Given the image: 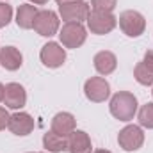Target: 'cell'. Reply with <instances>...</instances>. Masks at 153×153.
<instances>
[{
  "instance_id": "cell-26",
  "label": "cell",
  "mask_w": 153,
  "mask_h": 153,
  "mask_svg": "<svg viewBox=\"0 0 153 153\" xmlns=\"http://www.w3.org/2000/svg\"><path fill=\"white\" fill-rule=\"evenodd\" d=\"M32 4H38V5H43V4H46L48 0H30Z\"/></svg>"
},
{
  "instance_id": "cell-16",
  "label": "cell",
  "mask_w": 153,
  "mask_h": 153,
  "mask_svg": "<svg viewBox=\"0 0 153 153\" xmlns=\"http://www.w3.org/2000/svg\"><path fill=\"white\" fill-rule=\"evenodd\" d=\"M38 13L39 11L36 9V5H30V4L20 5L18 13H16V23H18V27H22V29H32Z\"/></svg>"
},
{
  "instance_id": "cell-2",
  "label": "cell",
  "mask_w": 153,
  "mask_h": 153,
  "mask_svg": "<svg viewBox=\"0 0 153 153\" xmlns=\"http://www.w3.org/2000/svg\"><path fill=\"white\" fill-rule=\"evenodd\" d=\"M119 27L128 38H139L146 29V20L139 11H123L119 14Z\"/></svg>"
},
{
  "instance_id": "cell-13",
  "label": "cell",
  "mask_w": 153,
  "mask_h": 153,
  "mask_svg": "<svg viewBox=\"0 0 153 153\" xmlns=\"http://www.w3.org/2000/svg\"><path fill=\"white\" fill-rule=\"evenodd\" d=\"M68 152L70 153H91L93 146H91V139L85 132L82 130H75L71 132V135L68 137Z\"/></svg>"
},
{
  "instance_id": "cell-3",
  "label": "cell",
  "mask_w": 153,
  "mask_h": 153,
  "mask_svg": "<svg viewBox=\"0 0 153 153\" xmlns=\"http://www.w3.org/2000/svg\"><path fill=\"white\" fill-rule=\"evenodd\" d=\"M117 18L112 13H102V11H91L87 16V27L93 34H109L111 30H114Z\"/></svg>"
},
{
  "instance_id": "cell-20",
  "label": "cell",
  "mask_w": 153,
  "mask_h": 153,
  "mask_svg": "<svg viewBox=\"0 0 153 153\" xmlns=\"http://www.w3.org/2000/svg\"><path fill=\"white\" fill-rule=\"evenodd\" d=\"M117 4V0H91L93 11H102V13H112Z\"/></svg>"
},
{
  "instance_id": "cell-10",
  "label": "cell",
  "mask_w": 153,
  "mask_h": 153,
  "mask_svg": "<svg viewBox=\"0 0 153 153\" xmlns=\"http://www.w3.org/2000/svg\"><path fill=\"white\" fill-rule=\"evenodd\" d=\"M7 128L14 134V135H29L34 130V119L32 116L27 112H16V114L9 116V123Z\"/></svg>"
},
{
  "instance_id": "cell-27",
  "label": "cell",
  "mask_w": 153,
  "mask_h": 153,
  "mask_svg": "<svg viewBox=\"0 0 153 153\" xmlns=\"http://www.w3.org/2000/svg\"><path fill=\"white\" fill-rule=\"evenodd\" d=\"M94 153H111V152H107V150H98V152H94Z\"/></svg>"
},
{
  "instance_id": "cell-8",
  "label": "cell",
  "mask_w": 153,
  "mask_h": 153,
  "mask_svg": "<svg viewBox=\"0 0 153 153\" xmlns=\"http://www.w3.org/2000/svg\"><path fill=\"white\" fill-rule=\"evenodd\" d=\"M39 57H41V62L46 68H59L66 61V52L59 43H46L41 48Z\"/></svg>"
},
{
  "instance_id": "cell-1",
  "label": "cell",
  "mask_w": 153,
  "mask_h": 153,
  "mask_svg": "<svg viewBox=\"0 0 153 153\" xmlns=\"http://www.w3.org/2000/svg\"><path fill=\"white\" fill-rule=\"evenodd\" d=\"M111 114L119 121H130L137 112V98L128 91L116 93L111 100Z\"/></svg>"
},
{
  "instance_id": "cell-18",
  "label": "cell",
  "mask_w": 153,
  "mask_h": 153,
  "mask_svg": "<svg viewBox=\"0 0 153 153\" xmlns=\"http://www.w3.org/2000/svg\"><path fill=\"white\" fill-rule=\"evenodd\" d=\"M134 76H135V80H137L141 85H152L153 84V73L143 64V62H139V64L135 66Z\"/></svg>"
},
{
  "instance_id": "cell-5",
  "label": "cell",
  "mask_w": 153,
  "mask_h": 153,
  "mask_svg": "<svg viewBox=\"0 0 153 153\" xmlns=\"http://www.w3.org/2000/svg\"><path fill=\"white\" fill-rule=\"evenodd\" d=\"M117 143H119V146H121L125 152H135V150H139V148L143 146V143H144V134H143V130H141L137 125H128V126H125V128L119 132Z\"/></svg>"
},
{
  "instance_id": "cell-24",
  "label": "cell",
  "mask_w": 153,
  "mask_h": 153,
  "mask_svg": "<svg viewBox=\"0 0 153 153\" xmlns=\"http://www.w3.org/2000/svg\"><path fill=\"white\" fill-rule=\"evenodd\" d=\"M75 2H84V0H57L59 5H66V4H75Z\"/></svg>"
},
{
  "instance_id": "cell-15",
  "label": "cell",
  "mask_w": 153,
  "mask_h": 153,
  "mask_svg": "<svg viewBox=\"0 0 153 153\" xmlns=\"http://www.w3.org/2000/svg\"><path fill=\"white\" fill-rule=\"evenodd\" d=\"M93 62H94V68H96V71H98L100 75H111L116 70V66H117L116 55L112 52H107V50L98 52V53L94 55Z\"/></svg>"
},
{
  "instance_id": "cell-9",
  "label": "cell",
  "mask_w": 153,
  "mask_h": 153,
  "mask_svg": "<svg viewBox=\"0 0 153 153\" xmlns=\"http://www.w3.org/2000/svg\"><path fill=\"white\" fill-rule=\"evenodd\" d=\"M89 5L85 2H75V4H66V5H59V14L66 23H82L84 20H87L89 16Z\"/></svg>"
},
{
  "instance_id": "cell-19",
  "label": "cell",
  "mask_w": 153,
  "mask_h": 153,
  "mask_svg": "<svg viewBox=\"0 0 153 153\" xmlns=\"http://www.w3.org/2000/svg\"><path fill=\"white\" fill-rule=\"evenodd\" d=\"M139 123L144 128H153V103L143 105V109L139 111Z\"/></svg>"
},
{
  "instance_id": "cell-7",
  "label": "cell",
  "mask_w": 153,
  "mask_h": 153,
  "mask_svg": "<svg viewBox=\"0 0 153 153\" xmlns=\"http://www.w3.org/2000/svg\"><path fill=\"white\" fill-rule=\"evenodd\" d=\"M34 30L39 36L50 38L59 30V18L53 11H39L34 20Z\"/></svg>"
},
{
  "instance_id": "cell-17",
  "label": "cell",
  "mask_w": 153,
  "mask_h": 153,
  "mask_svg": "<svg viewBox=\"0 0 153 153\" xmlns=\"http://www.w3.org/2000/svg\"><path fill=\"white\" fill-rule=\"evenodd\" d=\"M43 146L45 150L50 153H61L64 150H68V137H61L55 132H46L43 137Z\"/></svg>"
},
{
  "instance_id": "cell-12",
  "label": "cell",
  "mask_w": 153,
  "mask_h": 153,
  "mask_svg": "<svg viewBox=\"0 0 153 153\" xmlns=\"http://www.w3.org/2000/svg\"><path fill=\"white\" fill-rule=\"evenodd\" d=\"M75 117L70 112H59L52 119V132H55L61 137H70L71 132H75Z\"/></svg>"
},
{
  "instance_id": "cell-25",
  "label": "cell",
  "mask_w": 153,
  "mask_h": 153,
  "mask_svg": "<svg viewBox=\"0 0 153 153\" xmlns=\"http://www.w3.org/2000/svg\"><path fill=\"white\" fill-rule=\"evenodd\" d=\"M4 93H5V87L0 84V102H4Z\"/></svg>"
},
{
  "instance_id": "cell-11",
  "label": "cell",
  "mask_w": 153,
  "mask_h": 153,
  "mask_svg": "<svg viewBox=\"0 0 153 153\" xmlns=\"http://www.w3.org/2000/svg\"><path fill=\"white\" fill-rule=\"evenodd\" d=\"M27 102V93L23 89V85L11 82L5 85V93H4V103L9 109H22Z\"/></svg>"
},
{
  "instance_id": "cell-22",
  "label": "cell",
  "mask_w": 153,
  "mask_h": 153,
  "mask_svg": "<svg viewBox=\"0 0 153 153\" xmlns=\"http://www.w3.org/2000/svg\"><path fill=\"white\" fill-rule=\"evenodd\" d=\"M143 64L150 70L153 73V50H148L146 53H144V59H143Z\"/></svg>"
},
{
  "instance_id": "cell-21",
  "label": "cell",
  "mask_w": 153,
  "mask_h": 153,
  "mask_svg": "<svg viewBox=\"0 0 153 153\" xmlns=\"http://www.w3.org/2000/svg\"><path fill=\"white\" fill-rule=\"evenodd\" d=\"M13 18V7L0 2V27H5Z\"/></svg>"
},
{
  "instance_id": "cell-6",
  "label": "cell",
  "mask_w": 153,
  "mask_h": 153,
  "mask_svg": "<svg viewBox=\"0 0 153 153\" xmlns=\"http://www.w3.org/2000/svg\"><path fill=\"white\" fill-rule=\"evenodd\" d=\"M84 93L87 96V100L94 102V103H100V102H105L111 94V85L105 78L102 76H93L89 78L85 84H84Z\"/></svg>"
},
{
  "instance_id": "cell-23",
  "label": "cell",
  "mask_w": 153,
  "mask_h": 153,
  "mask_svg": "<svg viewBox=\"0 0 153 153\" xmlns=\"http://www.w3.org/2000/svg\"><path fill=\"white\" fill-rule=\"evenodd\" d=\"M7 123H9V114H7L5 109L0 107V130H4L7 126Z\"/></svg>"
},
{
  "instance_id": "cell-14",
  "label": "cell",
  "mask_w": 153,
  "mask_h": 153,
  "mask_svg": "<svg viewBox=\"0 0 153 153\" xmlns=\"http://www.w3.org/2000/svg\"><path fill=\"white\" fill-rule=\"evenodd\" d=\"M22 62H23V57H22V53H20L18 48H14V46H4L0 50V64L5 70L16 71L22 66Z\"/></svg>"
},
{
  "instance_id": "cell-4",
  "label": "cell",
  "mask_w": 153,
  "mask_h": 153,
  "mask_svg": "<svg viewBox=\"0 0 153 153\" xmlns=\"http://www.w3.org/2000/svg\"><path fill=\"white\" fill-rule=\"evenodd\" d=\"M61 43L66 46V48H78L84 45V41L87 38L85 34V29L82 23H76V22H71V23H66L62 29H61Z\"/></svg>"
}]
</instances>
